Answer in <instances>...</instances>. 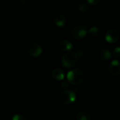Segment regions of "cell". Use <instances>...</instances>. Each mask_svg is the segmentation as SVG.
Returning a JSON list of instances; mask_svg holds the SVG:
<instances>
[{
	"label": "cell",
	"instance_id": "6da1fadb",
	"mask_svg": "<svg viewBox=\"0 0 120 120\" xmlns=\"http://www.w3.org/2000/svg\"><path fill=\"white\" fill-rule=\"evenodd\" d=\"M67 79L73 85H79L84 82V74L80 69H73L68 72L67 75Z\"/></svg>",
	"mask_w": 120,
	"mask_h": 120
},
{
	"label": "cell",
	"instance_id": "7a4b0ae2",
	"mask_svg": "<svg viewBox=\"0 0 120 120\" xmlns=\"http://www.w3.org/2000/svg\"><path fill=\"white\" fill-rule=\"evenodd\" d=\"M78 58L75 52H68L63 55L61 59V63L65 68H72L77 63Z\"/></svg>",
	"mask_w": 120,
	"mask_h": 120
},
{
	"label": "cell",
	"instance_id": "3957f363",
	"mask_svg": "<svg viewBox=\"0 0 120 120\" xmlns=\"http://www.w3.org/2000/svg\"><path fill=\"white\" fill-rule=\"evenodd\" d=\"M60 100L65 105L72 104L76 100V94L74 91L65 90L60 94Z\"/></svg>",
	"mask_w": 120,
	"mask_h": 120
},
{
	"label": "cell",
	"instance_id": "277c9868",
	"mask_svg": "<svg viewBox=\"0 0 120 120\" xmlns=\"http://www.w3.org/2000/svg\"><path fill=\"white\" fill-rule=\"evenodd\" d=\"M87 33L88 29L86 26H85L84 25H79L73 29L72 32V36L75 39L80 40L84 39Z\"/></svg>",
	"mask_w": 120,
	"mask_h": 120
},
{
	"label": "cell",
	"instance_id": "5b68a950",
	"mask_svg": "<svg viewBox=\"0 0 120 120\" xmlns=\"http://www.w3.org/2000/svg\"><path fill=\"white\" fill-rule=\"evenodd\" d=\"M42 51L43 50L41 46L36 43L31 44L28 46V49H27L28 54L31 56L32 57H34V58L39 57V56H41L42 53Z\"/></svg>",
	"mask_w": 120,
	"mask_h": 120
},
{
	"label": "cell",
	"instance_id": "8992f818",
	"mask_svg": "<svg viewBox=\"0 0 120 120\" xmlns=\"http://www.w3.org/2000/svg\"><path fill=\"white\" fill-rule=\"evenodd\" d=\"M120 37V32L116 29H110L105 34V39L109 43H115L117 41Z\"/></svg>",
	"mask_w": 120,
	"mask_h": 120
},
{
	"label": "cell",
	"instance_id": "52a82bcc",
	"mask_svg": "<svg viewBox=\"0 0 120 120\" xmlns=\"http://www.w3.org/2000/svg\"><path fill=\"white\" fill-rule=\"evenodd\" d=\"M109 71L114 75L117 76L120 74V62L117 60H112L109 65Z\"/></svg>",
	"mask_w": 120,
	"mask_h": 120
},
{
	"label": "cell",
	"instance_id": "ba28073f",
	"mask_svg": "<svg viewBox=\"0 0 120 120\" xmlns=\"http://www.w3.org/2000/svg\"><path fill=\"white\" fill-rule=\"evenodd\" d=\"M51 75L52 77L57 81H61L64 79L65 77V74L64 72L60 69V68H55L53 70L52 72H51Z\"/></svg>",
	"mask_w": 120,
	"mask_h": 120
},
{
	"label": "cell",
	"instance_id": "9c48e42d",
	"mask_svg": "<svg viewBox=\"0 0 120 120\" xmlns=\"http://www.w3.org/2000/svg\"><path fill=\"white\" fill-rule=\"evenodd\" d=\"M66 22V18L65 15L62 14H58L54 18V23L59 27H63Z\"/></svg>",
	"mask_w": 120,
	"mask_h": 120
},
{
	"label": "cell",
	"instance_id": "30bf717a",
	"mask_svg": "<svg viewBox=\"0 0 120 120\" xmlns=\"http://www.w3.org/2000/svg\"><path fill=\"white\" fill-rule=\"evenodd\" d=\"M72 47V44L68 40H63L60 44V49L63 51H69Z\"/></svg>",
	"mask_w": 120,
	"mask_h": 120
},
{
	"label": "cell",
	"instance_id": "8fae6325",
	"mask_svg": "<svg viewBox=\"0 0 120 120\" xmlns=\"http://www.w3.org/2000/svg\"><path fill=\"white\" fill-rule=\"evenodd\" d=\"M100 58L103 61H108L111 58L112 53L108 49H103L100 52Z\"/></svg>",
	"mask_w": 120,
	"mask_h": 120
},
{
	"label": "cell",
	"instance_id": "7c38bea8",
	"mask_svg": "<svg viewBox=\"0 0 120 120\" xmlns=\"http://www.w3.org/2000/svg\"><path fill=\"white\" fill-rule=\"evenodd\" d=\"M77 120H92L90 115L85 112L81 111L77 115Z\"/></svg>",
	"mask_w": 120,
	"mask_h": 120
},
{
	"label": "cell",
	"instance_id": "4fadbf2b",
	"mask_svg": "<svg viewBox=\"0 0 120 120\" xmlns=\"http://www.w3.org/2000/svg\"><path fill=\"white\" fill-rule=\"evenodd\" d=\"M88 32H89V34L91 36L97 37L101 34V29L98 27L94 26V27H91Z\"/></svg>",
	"mask_w": 120,
	"mask_h": 120
},
{
	"label": "cell",
	"instance_id": "5bb4252c",
	"mask_svg": "<svg viewBox=\"0 0 120 120\" xmlns=\"http://www.w3.org/2000/svg\"><path fill=\"white\" fill-rule=\"evenodd\" d=\"M78 11L81 13H86L87 11H89L90 9V7L89 6V4H84V3H82L80 4L78 7Z\"/></svg>",
	"mask_w": 120,
	"mask_h": 120
},
{
	"label": "cell",
	"instance_id": "9a60e30c",
	"mask_svg": "<svg viewBox=\"0 0 120 120\" xmlns=\"http://www.w3.org/2000/svg\"><path fill=\"white\" fill-rule=\"evenodd\" d=\"M11 120H27L26 117L22 115H20V114H15L14 115L12 118Z\"/></svg>",
	"mask_w": 120,
	"mask_h": 120
},
{
	"label": "cell",
	"instance_id": "2e32d148",
	"mask_svg": "<svg viewBox=\"0 0 120 120\" xmlns=\"http://www.w3.org/2000/svg\"><path fill=\"white\" fill-rule=\"evenodd\" d=\"M113 56L116 59H118L120 58V46H117L116 47L114 51H113Z\"/></svg>",
	"mask_w": 120,
	"mask_h": 120
},
{
	"label": "cell",
	"instance_id": "e0dca14e",
	"mask_svg": "<svg viewBox=\"0 0 120 120\" xmlns=\"http://www.w3.org/2000/svg\"><path fill=\"white\" fill-rule=\"evenodd\" d=\"M78 59H82L84 57V51L82 49H78L76 52H75Z\"/></svg>",
	"mask_w": 120,
	"mask_h": 120
},
{
	"label": "cell",
	"instance_id": "ac0fdd59",
	"mask_svg": "<svg viewBox=\"0 0 120 120\" xmlns=\"http://www.w3.org/2000/svg\"><path fill=\"white\" fill-rule=\"evenodd\" d=\"M87 1V3L89 5H91V6H96L97 5L101 0H86Z\"/></svg>",
	"mask_w": 120,
	"mask_h": 120
},
{
	"label": "cell",
	"instance_id": "d6986e66",
	"mask_svg": "<svg viewBox=\"0 0 120 120\" xmlns=\"http://www.w3.org/2000/svg\"><path fill=\"white\" fill-rule=\"evenodd\" d=\"M69 86H70V82H68V79H67V80H63V82H62V83H61V86H62V88L66 89V88L69 87Z\"/></svg>",
	"mask_w": 120,
	"mask_h": 120
},
{
	"label": "cell",
	"instance_id": "ffe728a7",
	"mask_svg": "<svg viewBox=\"0 0 120 120\" xmlns=\"http://www.w3.org/2000/svg\"><path fill=\"white\" fill-rule=\"evenodd\" d=\"M18 2L20 5L24 6L26 4V0H18Z\"/></svg>",
	"mask_w": 120,
	"mask_h": 120
},
{
	"label": "cell",
	"instance_id": "44dd1931",
	"mask_svg": "<svg viewBox=\"0 0 120 120\" xmlns=\"http://www.w3.org/2000/svg\"></svg>",
	"mask_w": 120,
	"mask_h": 120
}]
</instances>
